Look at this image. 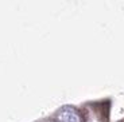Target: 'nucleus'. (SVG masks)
<instances>
[]
</instances>
